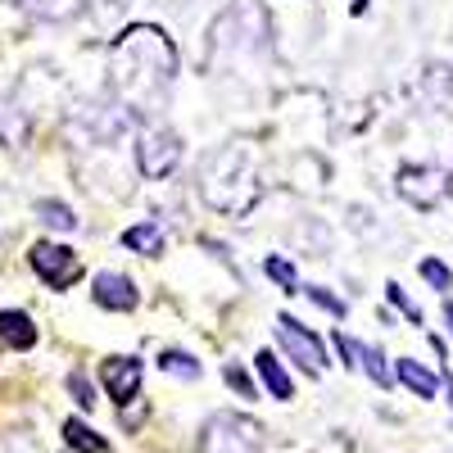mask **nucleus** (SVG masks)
<instances>
[{
  "instance_id": "f257e3e1",
  "label": "nucleus",
  "mask_w": 453,
  "mask_h": 453,
  "mask_svg": "<svg viewBox=\"0 0 453 453\" xmlns=\"http://www.w3.org/2000/svg\"><path fill=\"white\" fill-rule=\"evenodd\" d=\"M177 73V50L164 27L136 23L109 46V87L127 109H159Z\"/></svg>"
},
{
  "instance_id": "f03ea898",
  "label": "nucleus",
  "mask_w": 453,
  "mask_h": 453,
  "mask_svg": "<svg viewBox=\"0 0 453 453\" xmlns=\"http://www.w3.org/2000/svg\"><path fill=\"white\" fill-rule=\"evenodd\" d=\"M200 196L209 209L245 218L258 200H263V181H258V159L254 145L245 141H226L213 155H204L200 164Z\"/></svg>"
},
{
  "instance_id": "7ed1b4c3",
  "label": "nucleus",
  "mask_w": 453,
  "mask_h": 453,
  "mask_svg": "<svg viewBox=\"0 0 453 453\" xmlns=\"http://www.w3.org/2000/svg\"><path fill=\"white\" fill-rule=\"evenodd\" d=\"M200 453H258V422L241 418V412H218L204 422Z\"/></svg>"
},
{
  "instance_id": "20e7f679",
  "label": "nucleus",
  "mask_w": 453,
  "mask_h": 453,
  "mask_svg": "<svg viewBox=\"0 0 453 453\" xmlns=\"http://www.w3.org/2000/svg\"><path fill=\"white\" fill-rule=\"evenodd\" d=\"M136 164L150 181H164L173 177V168L181 164V136L168 127H141L136 136Z\"/></svg>"
},
{
  "instance_id": "39448f33",
  "label": "nucleus",
  "mask_w": 453,
  "mask_h": 453,
  "mask_svg": "<svg viewBox=\"0 0 453 453\" xmlns=\"http://www.w3.org/2000/svg\"><path fill=\"white\" fill-rule=\"evenodd\" d=\"M277 340H281V349L290 354V363H299L309 376H322V367H326V345H322L318 331H309L299 318L281 313V318H277Z\"/></svg>"
},
{
  "instance_id": "423d86ee",
  "label": "nucleus",
  "mask_w": 453,
  "mask_h": 453,
  "mask_svg": "<svg viewBox=\"0 0 453 453\" xmlns=\"http://www.w3.org/2000/svg\"><path fill=\"white\" fill-rule=\"evenodd\" d=\"M27 263H32V273L42 277L50 290L73 286V281H78V273H82V258L73 254L68 245H55V241H36L27 250Z\"/></svg>"
},
{
  "instance_id": "0eeeda50",
  "label": "nucleus",
  "mask_w": 453,
  "mask_h": 453,
  "mask_svg": "<svg viewBox=\"0 0 453 453\" xmlns=\"http://www.w3.org/2000/svg\"><path fill=\"white\" fill-rule=\"evenodd\" d=\"M395 191L412 204V209H435L440 191H444V173L435 164H403L395 177Z\"/></svg>"
},
{
  "instance_id": "6e6552de",
  "label": "nucleus",
  "mask_w": 453,
  "mask_h": 453,
  "mask_svg": "<svg viewBox=\"0 0 453 453\" xmlns=\"http://www.w3.org/2000/svg\"><path fill=\"white\" fill-rule=\"evenodd\" d=\"M100 381H104V390H109L113 403H123V408H127V403L141 395L145 367H141V358H132V354H113V358L100 363Z\"/></svg>"
},
{
  "instance_id": "1a4fd4ad",
  "label": "nucleus",
  "mask_w": 453,
  "mask_h": 453,
  "mask_svg": "<svg viewBox=\"0 0 453 453\" xmlns=\"http://www.w3.org/2000/svg\"><path fill=\"white\" fill-rule=\"evenodd\" d=\"M91 286H96L91 299H96L100 309H109V313H132V309L141 304V290H136L123 273H96Z\"/></svg>"
},
{
  "instance_id": "9d476101",
  "label": "nucleus",
  "mask_w": 453,
  "mask_h": 453,
  "mask_svg": "<svg viewBox=\"0 0 453 453\" xmlns=\"http://www.w3.org/2000/svg\"><path fill=\"white\" fill-rule=\"evenodd\" d=\"M0 345L5 349H32L36 345V322L23 309H0Z\"/></svg>"
},
{
  "instance_id": "9b49d317",
  "label": "nucleus",
  "mask_w": 453,
  "mask_h": 453,
  "mask_svg": "<svg viewBox=\"0 0 453 453\" xmlns=\"http://www.w3.org/2000/svg\"><path fill=\"white\" fill-rule=\"evenodd\" d=\"M254 367H258V376H263V386L273 390V399H281V403L295 399V381H290V372L281 367V358H277L273 349H258V354H254Z\"/></svg>"
},
{
  "instance_id": "f8f14e48",
  "label": "nucleus",
  "mask_w": 453,
  "mask_h": 453,
  "mask_svg": "<svg viewBox=\"0 0 453 453\" xmlns=\"http://www.w3.org/2000/svg\"><path fill=\"white\" fill-rule=\"evenodd\" d=\"M390 376H399V386H408V390L418 395V399H435V390H440L435 372H426L422 363H412V358H399Z\"/></svg>"
},
{
  "instance_id": "ddd939ff",
  "label": "nucleus",
  "mask_w": 453,
  "mask_h": 453,
  "mask_svg": "<svg viewBox=\"0 0 453 453\" xmlns=\"http://www.w3.org/2000/svg\"><path fill=\"white\" fill-rule=\"evenodd\" d=\"M64 444H68L73 453H113L109 440H104L100 431H91L87 422H78V418H68V422H64Z\"/></svg>"
},
{
  "instance_id": "4468645a",
  "label": "nucleus",
  "mask_w": 453,
  "mask_h": 453,
  "mask_svg": "<svg viewBox=\"0 0 453 453\" xmlns=\"http://www.w3.org/2000/svg\"><path fill=\"white\" fill-rule=\"evenodd\" d=\"M123 245L136 250V254H164V232H159V222H136L123 232Z\"/></svg>"
},
{
  "instance_id": "2eb2a0df",
  "label": "nucleus",
  "mask_w": 453,
  "mask_h": 453,
  "mask_svg": "<svg viewBox=\"0 0 453 453\" xmlns=\"http://www.w3.org/2000/svg\"><path fill=\"white\" fill-rule=\"evenodd\" d=\"M19 5L32 14V19H46V23H64L82 10V0H19Z\"/></svg>"
},
{
  "instance_id": "dca6fc26",
  "label": "nucleus",
  "mask_w": 453,
  "mask_h": 453,
  "mask_svg": "<svg viewBox=\"0 0 453 453\" xmlns=\"http://www.w3.org/2000/svg\"><path fill=\"white\" fill-rule=\"evenodd\" d=\"M354 367H367V376L376 386H390L395 376H390V367H386V354L376 349V345H354Z\"/></svg>"
},
{
  "instance_id": "f3484780",
  "label": "nucleus",
  "mask_w": 453,
  "mask_h": 453,
  "mask_svg": "<svg viewBox=\"0 0 453 453\" xmlns=\"http://www.w3.org/2000/svg\"><path fill=\"white\" fill-rule=\"evenodd\" d=\"M36 218L46 226H55V232H78V213L59 200H36Z\"/></svg>"
},
{
  "instance_id": "a211bd4d",
  "label": "nucleus",
  "mask_w": 453,
  "mask_h": 453,
  "mask_svg": "<svg viewBox=\"0 0 453 453\" xmlns=\"http://www.w3.org/2000/svg\"><path fill=\"white\" fill-rule=\"evenodd\" d=\"M159 367L173 372V376H186V381H196V376H200V363L191 354H181V349H164L159 354Z\"/></svg>"
},
{
  "instance_id": "6ab92c4d",
  "label": "nucleus",
  "mask_w": 453,
  "mask_h": 453,
  "mask_svg": "<svg viewBox=\"0 0 453 453\" xmlns=\"http://www.w3.org/2000/svg\"><path fill=\"white\" fill-rule=\"evenodd\" d=\"M68 395H73V403H78L82 412H91V408H96V386L87 381L82 372H68Z\"/></svg>"
},
{
  "instance_id": "aec40b11",
  "label": "nucleus",
  "mask_w": 453,
  "mask_h": 453,
  "mask_svg": "<svg viewBox=\"0 0 453 453\" xmlns=\"http://www.w3.org/2000/svg\"><path fill=\"white\" fill-rule=\"evenodd\" d=\"M304 295L313 299V304H318L322 313H331V318H345V299H340V295H331L326 286H304Z\"/></svg>"
},
{
  "instance_id": "412c9836",
  "label": "nucleus",
  "mask_w": 453,
  "mask_h": 453,
  "mask_svg": "<svg viewBox=\"0 0 453 453\" xmlns=\"http://www.w3.org/2000/svg\"><path fill=\"white\" fill-rule=\"evenodd\" d=\"M222 376H226V386H232L241 399H258V390H254V376L245 372V367H236V363H226L222 367Z\"/></svg>"
},
{
  "instance_id": "4be33fe9",
  "label": "nucleus",
  "mask_w": 453,
  "mask_h": 453,
  "mask_svg": "<svg viewBox=\"0 0 453 453\" xmlns=\"http://www.w3.org/2000/svg\"><path fill=\"white\" fill-rule=\"evenodd\" d=\"M263 273H268L277 286H286V290H299V277H295V263H286V258H268L263 263Z\"/></svg>"
},
{
  "instance_id": "5701e85b",
  "label": "nucleus",
  "mask_w": 453,
  "mask_h": 453,
  "mask_svg": "<svg viewBox=\"0 0 453 453\" xmlns=\"http://www.w3.org/2000/svg\"><path fill=\"white\" fill-rule=\"evenodd\" d=\"M386 295H390V304H395V309H399V313H403L412 326L422 322V309H418V304H412V299L403 295V286H399V281H390V286H386Z\"/></svg>"
},
{
  "instance_id": "b1692460",
  "label": "nucleus",
  "mask_w": 453,
  "mask_h": 453,
  "mask_svg": "<svg viewBox=\"0 0 453 453\" xmlns=\"http://www.w3.org/2000/svg\"><path fill=\"white\" fill-rule=\"evenodd\" d=\"M422 277H426L435 290H449V286H453V273L444 268L440 258H422Z\"/></svg>"
},
{
  "instance_id": "393cba45",
  "label": "nucleus",
  "mask_w": 453,
  "mask_h": 453,
  "mask_svg": "<svg viewBox=\"0 0 453 453\" xmlns=\"http://www.w3.org/2000/svg\"><path fill=\"white\" fill-rule=\"evenodd\" d=\"M444 395H449V403H453V372H444Z\"/></svg>"
},
{
  "instance_id": "a878e982",
  "label": "nucleus",
  "mask_w": 453,
  "mask_h": 453,
  "mask_svg": "<svg viewBox=\"0 0 453 453\" xmlns=\"http://www.w3.org/2000/svg\"><path fill=\"white\" fill-rule=\"evenodd\" d=\"M444 322H449V335H453V304H444Z\"/></svg>"
},
{
  "instance_id": "bb28decb",
  "label": "nucleus",
  "mask_w": 453,
  "mask_h": 453,
  "mask_svg": "<svg viewBox=\"0 0 453 453\" xmlns=\"http://www.w3.org/2000/svg\"><path fill=\"white\" fill-rule=\"evenodd\" d=\"M444 186H449V196H453V177H444Z\"/></svg>"
}]
</instances>
